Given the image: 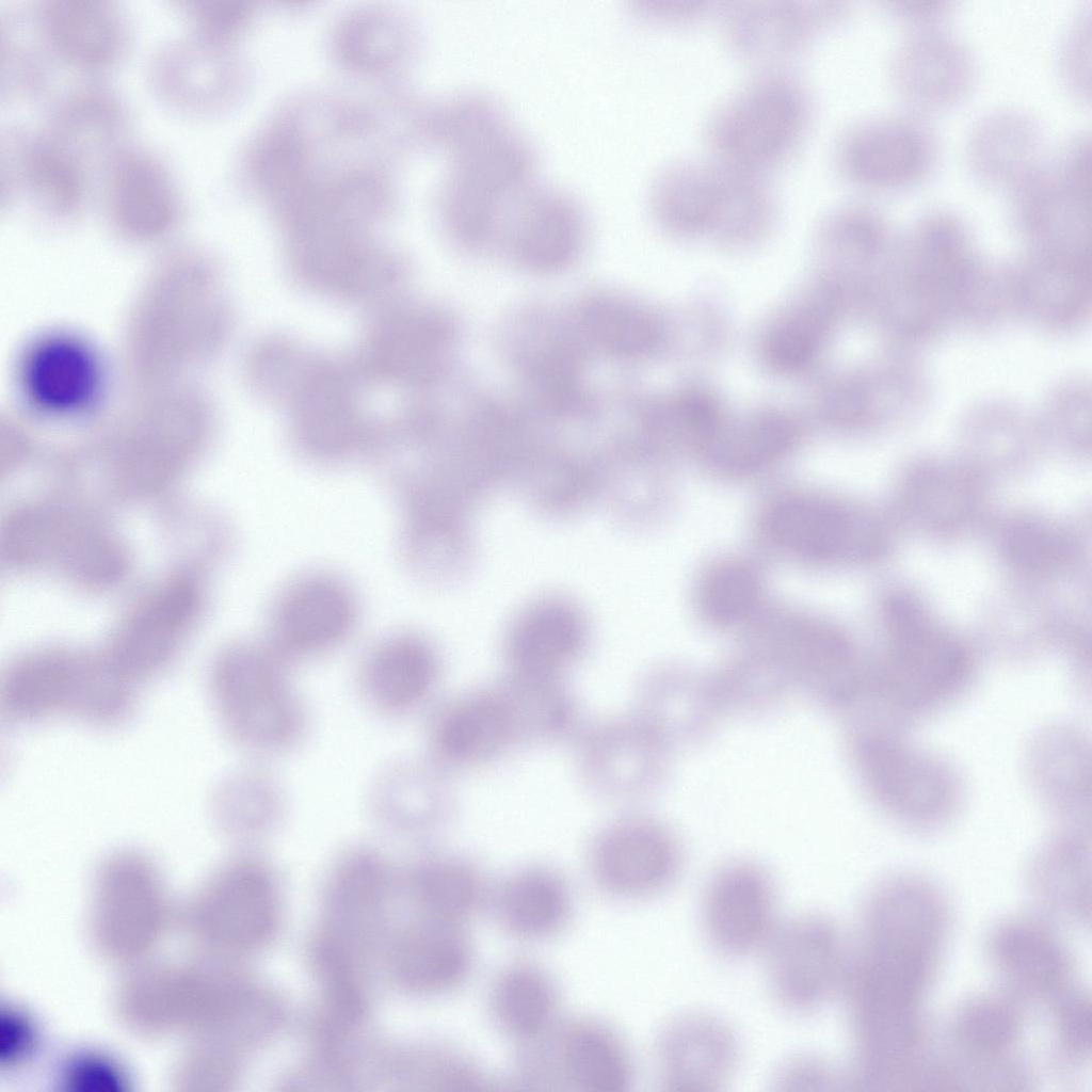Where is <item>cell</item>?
<instances>
[{"label":"cell","instance_id":"1","mask_svg":"<svg viewBox=\"0 0 1092 1092\" xmlns=\"http://www.w3.org/2000/svg\"><path fill=\"white\" fill-rule=\"evenodd\" d=\"M291 663L268 642L225 651L210 678L212 702L231 741L258 758L290 754L310 729L308 706Z\"/></svg>","mask_w":1092,"mask_h":1092},{"label":"cell","instance_id":"2","mask_svg":"<svg viewBox=\"0 0 1092 1092\" xmlns=\"http://www.w3.org/2000/svg\"><path fill=\"white\" fill-rule=\"evenodd\" d=\"M813 113V95L800 78L760 69L709 114L705 144L712 159L765 176L796 152Z\"/></svg>","mask_w":1092,"mask_h":1092},{"label":"cell","instance_id":"3","mask_svg":"<svg viewBox=\"0 0 1092 1092\" xmlns=\"http://www.w3.org/2000/svg\"><path fill=\"white\" fill-rule=\"evenodd\" d=\"M649 204L656 220L671 231H716L737 239L764 230L777 210V198L764 176L712 158L667 164L652 183Z\"/></svg>","mask_w":1092,"mask_h":1092},{"label":"cell","instance_id":"4","mask_svg":"<svg viewBox=\"0 0 1092 1092\" xmlns=\"http://www.w3.org/2000/svg\"><path fill=\"white\" fill-rule=\"evenodd\" d=\"M892 619L890 649L873 682L881 721L904 732L962 695L975 673L968 649L915 610Z\"/></svg>","mask_w":1092,"mask_h":1092},{"label":"cell","instance_id":"5","mask_svg":"<svg viewBox=\"0 0 1092 1092\" xmlns=\"http://www.w3.org/2000/svg\"><path fill=\"white\" fill-rule=\"evenodd\" d=\"M133 688L108 660L44 652L17 661L7 671L1 697L9 717L21 722L71 714L111 724L129 712Z\"/></svg>","mask_w":1092,"mask_h":1092},{"label":"cell","instance_id":"6","mask_svg":"<svg viewBox=\"0 0 1092 1092\" xmlns=\"http://www.w3.org/2000/svg\"><path fill=\"white\" fill-rule=\"evenodd\" d=\"M636 1064L623 1035L588 1015L559 1019L544 1034L517 1044L512 1082L521 1090L627 1092Z\"/></svg>","mask_w":1092,"mask_h":1092},{"label":"cell","instance_id":"7","mask_svg":"<svg viewBox=\"0 0 1092 1092\" xmlns=\"http://www.w3.org/2000/svg\"><path fill=\"white\" fill-rule=\"evenodd\" d=\"M170 915L164 882L148 857L125 851L103 862L94 883L90 929L105 959L130 967L145 962Z\"/></svg>","mask_w":1092,"mask_h":1092},{"label":"cell","instance_id":"8","mask_svg":"<svg viewBox=\"0 0 1092 1092\" xmlns=\"http://www.w3.org/2000/svg\"><path fill=\"white\" fill-rule=\"evenodd\" d=\"M901 732L877 727L862 738L860 765L880 806L918 831L948 823L962 801L961 781L945 760L909 743Z\"/></svg>","mask_w":1092,"mask_h":1092},{"label":"cell","instance_id":"9","mask_svg":"<svg viewBox=\"0 0 1092 1092\" xmlns=\"http://www.w3.org/2000/svg\"><path fill=\"white\" fill-rule=\"evenodd\" d=\"M275 886L268 868L236 860L214 872L189 898L182 928L199 954L225 956L258 947L277 924Z\"/></svg>","mask_w":1092,"mask_h":1092},{"label":"cell","instance_id":"10","mask_svg":"<svg viewBox=\"0 0 1092 1092\" xmlns=\"http://www.w3.org/2000/svg\"><path fill=\"white\" fill-rule=\"evenodd\" d=\"M938 138L921 115L913 112L860 119L837 136L833 164L854 188L872 193H898L917 188L937 166Z\"/></svg>","mask_w":1092,"mask_h":1092},{"label":"cell","instance_id":"11","mask_svg":"<svg viewBox=\"0 0 1092 1092\" xmlns=\"http://www.w3.org/2000/svg\"><path fill=\"white\" fill-rule=\"evenodd\" d=\"M93 175L41 128L9 124L0 133V205L21 207L50 224L76 220Z\"/></svg>","mask_w":1092,"mask_h":1092},{"label":"cell","instance_id":"12","mask_svg":"<svg viewBox=\"0 0 1092 1092\" xmlns=\"http://www.w3.org/2000/svg\"><path fill=\"white\" fill-rule=\"evenodd\" d=\"M762 952L772 997L792 1015L818 1012L842 989L844 940L826 914L806 912L780 922Z\"/></svg>","mask_w":1092,"mask_h":1092},{"label":"cell","instance_id":"13","mask_svg":"<svg viewBox=\"0 0 1092 1092\" xmlns=\"http://www.w3.org/2000/svg\"><path fill=\"white\" fill-rule=\"evenodd\" d=\"M106 218L121 237L149 241L182 220L186 196L170 162L150 146L128 142L99 174Z\"/></svg>","mask_w":1092,"mask_h":1092},{"label":"cell","instance_id":"14","mask_svg":"<svg viewBox=\"0 0 1092 1092\" xmlns=\"http://www.w3.org/2000/svg\"><path fill=\"white\" fill-rule=\"evenodd\" d=\"M849 12L839 0H745L720 3L717 16L737 58L772 69L807 50Z\"/></svg>","mask_w":1092,"mask_h":1092},{"label":"cell","instance_id":"15","mask_svg":"<svg viewBox=\"0 0 1092 1092\" xmlns=\"http://www.w3.org/2000/svg\"><path fill=\"white\" fill-rule=\"evenodd\" d=\"M591 880L605 895L621 901L659 896L676 881L680 857L667 833L653 821L616 816L593 833L587 848Z\"/></svg>","mask_w":1092,"mask_h":1092},{"label":"cell","instance_id":"16","mask_svg":"<svg viewBox=\"0 0 1092 1092\" xmlns=\"http://www.w3.org/2000/svg\"><path fill=\"white\" fill-rule=\"evenodd\" d=\"M424 742L425 757L452 775L493 764L519 748L499 682L439 704L428 720Z\"/></svg>","mask_w":1092,"mask_h":1092},{"label":"cell","instance_id":"17","mask_svg":"<svg viewBox=\"0 0 1092 1092\" xmlns=\"http://www.w3.org/2000/svg\"><path fill=\"white\" fill-rule=\"evenodd\" d=\"M572 741L575 772L592 797L625 803L652 784L658 768L657 739L635 714L582 724Z\"/></svg>","mask_w":1092,"mask_h":1092},{"label":"cell","instance_id":"18","mask_svg":"<svg viewBox=\"0 0 1092 1092\" xmlns=\"http://www.w3.org/2000/svg\"><path fill=\"white\" fill-rule=\"evenodd\" d=\"M776 887L769 874L751 864L718 871L700 903V921L708 945L726 959L762 952L778 926Z\"/></svg>","mask_w":1092,"mask_h":1092},{"label":"cell","instance_id":"19","mask_svg":"<svg viewBox=\"0 0 1092 1092\" xmlns=\"http://www.w3.org/2000/svg\"><path fill=\"white\" fill-rule=\"evenodd\" d=\"M30 10L55 61L86 75L108 71L128 57L132 21L113 0H36Z\"/></svg>","mask_w":1092,"mask_h":1092},{"label":"cell","instance_id":"20","mask_svg":"<svg viewBox=\"0 0 1092 1092\" xmlns=\"http://www.w3.org/2000/svg\"><path fill=\"white\" fill-rule=\"evenodd\" d=\"M443 676L436 647L422 636L402 632L372 645L359 660L354 686L364 706L385 720H403L434 697Z\"/></svg>","mask_w":1092,"mask_h":1092},{"label":"cell","instance_id":"21","mask_svg":"<svg viewBox=\"0 0 1092 1092\" xmlns=\"http://www.w3.org/2000/svg\"><path fill=\"white\" fill-rule=\"evenodd\" d=\"M366 807L372 823L400 836H427L448 828L456 816L452 774L428 757L398 758L369 782Z\"/></svg>","mask_w":1092,"mask_h":1092},{"label":"cell","instance_id":"22","mask_svg":"<svg viewBox=\"0 0 1092 1092\" xmlns=\"http://www.w3.org/2000/svg\"><path fill=\"white\" fill-rule=\"evenodd\" d=\"M740 1057L734 1028L706 1010L674 1015L661 1027L655 1044L659 1082L673 1092L721 1090L735 1074Z\"/></svg>","mask_w":1092,"mask_h":1092},{"label":"cell","instance_id":"23","mask_svg":"<svg viewBox=\"0 0 1092 1092\" xmlns=\"http://www.w3.org/2000/svg\"><path fill=\"white\" fill-rule=\"evenodd\" d=\"M356 622L351 590L328 575L306 576L278 598L268 643L291 664L344 642Z\"/></svg>","mask_w":1092,"mask_h":1092},{"label":"cell","instance_id":"24","mask_svg":"<svg viewBox=\"0 0 1092 1092\" xmlns=\"http://www.w3.org/2000/svg\"><path fill=\"white\" fill-rule=\"evenodd\" d=\"M133 125L125 96L113 85L85 79L50 103L41 129L92 175L129 141Z\"/></svg>","mask_w":1092,"mask_h":1092},{"label":"cell","instance_id":"25","mask_svg":"<svg viewBox=\"0 0 1092 1092\" xmlns=\"http://www.w3.org/2000/svg\"><path fill=\"white\" fill-rule=\"evenodd\" d=\"M888 77L897 96L918 115L952 109L971 93V51L945 31L909 34L893 52Z\"/></svg>","mask_w":1092,"mask_h":1092},{"label":"cell","instance_id":"26","mask_svg":"<svg viewBox=\"0 0 1092 1092\" xmlns=\"http://www.w3.org/2000/svg\"><path fill=\"white\" fill-rule=\"evenodd\" d=\"M223 58L218 39L187 30L151 51L146 83L165 110L183 118H205L218 110L224 97Z\"/></svg>","mask_w":1092,"mask_h":1092},{"label":"cell","instance_id":"27","mask_svg":"<svg viewBox=\"0 0 1092 1092\" xmlns=\"http://www.w3.org/2000/svg\"><path fill=\"white\" fill-rule=\"evenodd\" d=\"M589 628L580 610L561 598L527 608L504 639L507 674L565 679L589 646Z\"/></svg>","mask_w":1092,"mask_h":1092},{"label":"cell","instance_id":"28","mask_svg":"<svg viewBox=\"0 0 1092 1092\" xmlns=\"http://www.w3.org/2000/svg\"><path fill=\"white\" fill-rule=\"evenodd\" d=\"M487 909L509 936L541 943L567 928L575 898L562 872L551 866L528 865L492 884Z\"/></svg>","mask_w":1092,"mask_h":1092},{"label":"cell","instance_id":"29","mask_svg":"<svg viewBox=\"0 0 1092 1092\" xmlns=\"http://www.w3.org/2000/svg\"><path fill=\"white\" fill-rule=\"evenodd\" d=\"M1045 157V134L1037 117L1015 107L982 115L970 128L964 160L983 188L1009 191Z\"/></svg>","mask_w":1092,"mask_h":1092},{"label":"cell","instance_id":"30","mask_svg":"<svg viewBox=\"0 0 1092 1092\" xmlns=\"http://www.w3.org/2000/svg\"><path fill=\"white\" fill-rule=\"evenodd\" d=\"M20 380L26 397L38 411L69 416L96 401L101 373L86 344L75 337L52 335L27 350Z\"/></svg>","mask_w":1092,"mask_h":1092},{"label":"cell","instance_id":"31","mask_svg":"<svg viewBox=\"0 0 1092 1092\" xmlns=\"http://www.w3.org/2000/svg\"><path fill=\"white\" fill-rule=\"evenodd\" d=\"M771 537L789 551L813 560L856 555L870 546V525L834 502L794 497L777 502L768 513Z\"/></svg>","mask_w":1092,"mask_h":1092},{"label":"cell","instance_id":"32","mask_svg":"<svg viewBox=\"0 0 1092 1092\" xmlns=\"http://www.w3.org/2000/svg\"><path fill=\"white\" fill-rule=\"evenodd\" d=\"M1027 757L1030 781L1046 806L1083 828L1090 810V756L1082 734L1069 726L1048 727L1031 743Z\"/></svg>","mask_w":1092,"mask_h":1092},{"label":"cell","instance_id":"33","mask_svg":"<svg viewBox=\"0 0 1092 1092\" xmlns=\"http://www.w3.org/2000/svg\"><path fill=\"white\" fill-rule=\"evenodd\" d=\"M561 994L551 973L530 960L502 966L487 992L489 1016L516 1045L548 1031L559 1019Z\"/></svg>","mask_w":1092,"mask_h":1092},{"label":"cell","instance_id":"34","mask_svg":"<svg viewBox=\"0 0 1092 1092\" xmlns=\"http://www.w3.org/2000/svg\"><path fill=\"white\" fill-rule=\"evenodd\" d=\"M431 921L404 938L395 953L397 978L420 994L452 991L476 966V948L463 926Z\"/></svg>","mask_w":1092,"mask_h":1092},{"label":"cell","instance_id":"35","mask_svg":"<svg viewBox=\"0 0 1092 1092\" xmlns=\"http://www.w3.org/2000/svg\"><path fill=\"white\" fill-rule=\"evenodd\" d=\"M498 682L513 718L519 748L572 741L582 726L578 697L565 679L507 674Z\"/></svg>","mask_w":1092,"mask_h":1092},{"label":"cell","instance_id":"36","mask_svg":"<svg viewBox=\"0 0 1092 1092\" xmlns=\"http://www.w3.org/2000/svg\"><path fill=\"white\" fill-rule=\"evenodd\" d=\"M289 800L282 782L269 770L247 768L224 780L214 794L218 828L239 840L273 834L286 822Z\"/></svg>","mask_w":1092,"mask_h":1092},{"label":"cell","instance_id":"37","mask_svg":"<svg viewBox=\"0 0 1092 1092\" xmlns=\"http://www.w3.org/2000/svg\"><path fill=\"white\" fill-rule=\"evenodd\" d=\"M414 892L431 920L462 925L487 908L492 884L471 858L438 853L414 868Z\"/></svg>","mask_w":1092,"mask_h":1092},{"label":"cell","instance_id":"38","mask_svg":"<svg viewBox=\"0 0 1092 1092\" xmlns=\"http://www.w3.org/2000/svg\"><path fill=\"white\" fill-rule=\"evenodd\" d=\"M305 388L295 421L302 448L322 461L346 455L354 447L358 430L342 382L319 374Z\"/></svg>","mask_w":1092,"mask_h":1092},{"label":"cell","instance_id":"39","mask_svg":"<svg viewBox=\"0 0 1092 1092\" xmlns=\"http://www.w3.org/2000/svg\"><path fill=\"white\" fill-rule=\"evenodd\" d=\"M29 4L0 12L1 101L33 100L47 90L51 63Z\"/></svg>","mask_w":1092,"mask_h":1092},{"label":"cell","instance_id":"40","mask_svg":"<svg viewBox=\"0 0 1092 1092\" xmlns=\"http://www.w3.org/2000/svg\"><path fill=\"white\" fill-rule=\"evenodd\" d=\"M312 961L323 990L331 1032L358 1025L365 1014V998L344 945L334 936H323L314 946Z\"/></svg>","mask_w":1092,"mask_h":1092},{"label":"cell","instance_id":"41","mask_svg":"<svg viewBox=\"0 0 1092 1092\" xmlns=\"http://www.w3.org/2000/svg\"><path fill=\"white\" fill-rule=\"evenodd\" d=\"M432 326L420 318L396 319L376 334L371 351L379 372L395 376L416 375L434 350Z\"/></svg>","mask_w":1092,"mask_h":1092},{"label":"cell","instance_id":"42","mask_svg":"<svg viewBox=\"0 0 1092 1092\" xmlns=\"http://www.w3.org/2000/svg\"><path fill=\"white\" fill-rule=\"evenodd\" d=\"M758 581L744 564L726 562L713 567L700 588V605L707 619L732 624L743 619L758 597Z\"/></svg>","mask_w":1092,"mask_h":1092},{"label":"cell","instance_id":"43","mask_svg":"<svg viewBox=\"0 0 1092 1092\" xmlns=\"http://www.w3.org/2000/svg\"><path fill=\"white\" fill-rule=\"evenodd\" d=\"M997 953L1003 963L1030 981L1049 982L1063 970V957L1046 936L1025 927L1000 933Z\"/></svg>","mask_w":1092,"mask_h":1092},{"label":"cell","instance_id":"44","mask_svg":"<svg viewBox=\"0 0 1092 1092\" xmlns=\"http://www.w3.org/2000/svg\"><path fill=\"white\" fill-rule=\"evenodd\" d=\"M236 1075L232 1050L193 1041L177 1064L175 1079L182 1090L221 1091L234 1083Z\"/></svg>","mask_w":1092,"mask_h":1092},{"label":"cell","instance_id":"45","mask_svg":"<svg viewBox=\"0 0 1092 1092\" xmlns=\"http://www.w3.org/2000/svg\"><path fill=\"white\" fill-rule=\"evenodd\" d=\"M1059 76L1066 91L1091 101V10H1081L1066 28L1058 52Z\"/></svg>","mask_w":1092,"mask_h":1092},{"label":"cell","instance_id":"46","mask_svg":"<svg viewBox=\"0 0 1092 1092\" xmlns=\"http://www.w3.org/2000/svg\"><path fill=\"white\" fill-rule=\"evenodd\" d=\"M57 1082L65 1091H123L128 1077L111 1057L94 1050L78 1051L61 1065Z\"/></svg>","mask_w":1092,"mask_h":1092},{"label":"cell","instance_id":"47","mask_svg":"<svg viewBox=\"0 0 1092 1092\" xmlns=\"http://www.w3.org/2000/svg\"><path fill=\"white\" fill-rule=\"evenodd\" d=\"M960 1030L974 1046L997 1049L1012 1042L1016 1024L1014 1016L1005 1007L994 1002H979L964 1012Z\"/></svg>","mask_w":1092,"mask_h":1092},{"label":"cell","instance_id":"48","mask_svg":"<svg viewBox=\"0 0 1092 1092\" xmlns=\"http://www.w3.org/2000/svg\"><path fill=\"white\" fill-rule=\"evenodd\" d=\"M837 1082L828 1059L812 1053L789 1056L772 1075L773 1086L781 1091H828Z\"/></svg>","mask_w":1092,"mask_h":1092},{"label":"cell","instance_id":"49","mask_svg":"<svg viewBox=\"0 0 1092 1092\" xmlns=\"http://www.w3.org/2000/svg\"><path fill=\"white\" fill-rule=\"evenodd\" d=\"M38 1046V1032L32 1018L14 1006L0 1013V1063L15 1070L27 1064Z\"/></svg>","mask_w":1092,"mask_h":1092},{"label":"cell","instance_id":"50","mask_svg":"<svg viewBox=\"0 0 1092 1092\" xmlns=\"http://www.w3.org/2000/svg\"><path fill=\"white\" fill-rule=\"evenodd\" d=\"M892 22L909 34L944 31L954 13V2L946 0H892L881 2Z\"/></svg>","mask_w":1092,"mask_h":1092},{"label":"cell","instance_id":"51","mask_svg":"<svg viewBox=\"0 0 1092 1092\" xmlns=\"http://www.w3.org/2000/svg\"><path fill=\"white\" fill-rule=\"evenodd\" d=\"M719 5L698 0H643L637 2L636 12L652 23L685 27L717 15Z\"/></svg>","mask_w":1092,"mask_h":1092}]
</instances>
